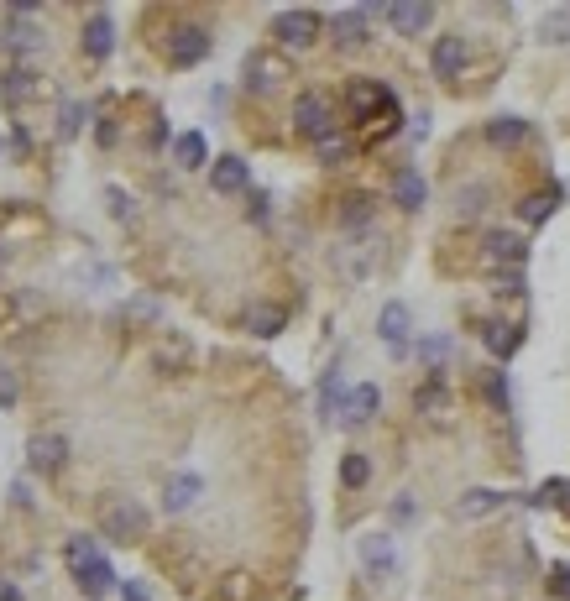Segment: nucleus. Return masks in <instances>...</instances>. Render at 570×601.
<instances>
[{"instance_id":"b1692460","label":"nucleus","mask_w":570,"mask_h":601,"mask_svg":"<svg viewBox=\"0 0 570 601\" xmlns=\"http://www.w3.org/2000/svg\"><path fill=\"white\" fill-rule=\"evenodd\" d=\"M482 340H487V351H492L497 361H508V356L518 351V340H523V330L503 325V319H492V325H482Z\"/></svg>"},{"instance_id":"c9c22d12","label":"nucleus","mask_w":570,"mask_h":601,"mask_svg":"<svg viewBox=\"0 0 570 601\" xmlns=\"http://www.w3.org/2000/svg\"><path fill=\"white\" fill-rule=\"evenodd\" d=\"M565 32H570V6L544 21V42H565Z\"/></svg>"},{"instance_id":"a19ab883","label":"nucleus","mask_w":570,"mask_h":601,"mask_svg":"<svg viewBox=\"0 0 570 601\" xmlns=\"http://www.w3.org/2000/svg\"><path fill=\"white\" fill-rule=\"evenodd\" d=\"M487 398H492L497 408H508V382H503V372H492V377H487Z\"/></svg>"},{"instance_id":"4468645a","label":"nucleus","mask_w":570,"mask_h":601,"mask_svg":"<svg viewBox=\"0 0 570 601\" xmlns=\"http://www.w3.org/2000/svg\"><path fill=\"white\" fill-rule=\"evenodd\" d=\"M523 257H529V241H523L518 230H487V262L523 267Z\"/></svg>"},{"instance_id":"bb28decb","label":"nucleus","mask_w":570,"mask_h":601,"mask_svg":"<svg viewBox=\"0 0 570 601\" xmlns=\"http://www.w3.org/2000/svg\"><path fill=\"white\" fill-rule=\"evenodd\" d=\"M173 163H178V168H204V163H210V147H204L199 131H184V136L173 142Z\"/></svg>"},{"instance_id":"a211bd4d","label":"nucleus","mask_w":570,"mask_h":601,"mask_svg":"<svg viewBox=\"0 0 570 601\" xmlns=\"http://www.w3.org/2000/svg\"><path fill=\"white\" fill-rule=\"evenodd\" d=\"M497 507H503V492H492V487H471L461 502L450 507L455 518L461 523H476V518H487V513H497Z\"/></svg>"},{"instance_id":"2eb2a0df","label":"nucleus","mask_w":570,"mask_h":601,"mask_svg":"<svg viewBox=\"0 0 570 601\" xmlns=\"http://www.w3.org/2000/svg\"><path fill=\"white\" fill-rule=\"evenodd\" d=\"M110 48H116V21H110V11H95L84 21V58H110Z\"/></svg>"},{"instance_id":"7c9ffc66","label":"nucleus","mask_w":570,"mask_h":601,"mask_svg":"<svg viewBox=\"0 0 570 601\" xmlns=\"http://www.w3.org/2000/svg\"><path fill=\"white\" fill-rule=\"evenodd\" d=\"M95 539H84V534H74V539H68L63 544V560H68V570H79V565H89V560H95Z\"/></svg>"},{"instance_id":"39448f33","label":"nucleus","mask_w":570,"mask_h":601,"mask_svg":"<svg viewBox=\"0 0 570 601\" xmlns=\"http://www.w3.org/2000/svg\"><path fill=\"white\" fill-rule=\"evenodd\" d=\"M293 126H299V136H309V142H325V136H335V110L325 95H299V105H293Z\"/></svg>"},{"instance_id":"6e6552de","label":"nucleus","mask_w":570,"mask_h":601,"mask_svg":"<svg viewBox=\"0 0 570 601\" xmlns=\"http://www.w3.org/2000/svg\"><path fill=\"white\" fill-rule=\"evenodd\" d=\"M377 335L387 340V351L393 356H403L408 351V335H414V314H408V304H382V314H377Z\"/></svg>"},{"instance_id":"f03ea898","label":"nucleus","mask_w":570,"mask_h":601,"mask_svg":"<svg viewBox=\"0 0 570 601\" xmlns=\"http://www.w3.org/2000/svg\"><path fill=\"white\" fill-rule=\"evenodd\" d=\"M0 48L16 53V58H27L42 48V32H37V6L32 0H21V6L6 11V21H0Z\"/></svg>"},{"instance_id":"f257e3e1","label":"nucleus","mask_w":570,"mask_h":601,"mask_svg":"<svg viewBox=\"0 0 570 601\" xmlns=\"http://www.w3.org/2000/svg\"><path fill=\"white\" fill-rule=\"evenodd\" d=\"M100 534L110 544H142L152 534V518H147V507L136 502V497H105L100 502Z\"/></svg>"},{"instance_id":"e433bc0d","label":"nucleus","mask_w":570,"mask_h":601,"mask_svg":"<svg viewBox=\"0 0 570 601\" xmlns=\"http://www.w3.org/2000/svg\"><path fill=\"white\" fill-rule=\"evenodd\" d=\"M419 356H424L429 366H440V361L450 356V340H445V335H435V340H424V345H419Z\"/></svg>"},{"instance_id":"58836bf2","label":"nucleus","mask_w":570,"mask_h":601,"mask_svg":"<svg viewBox=\"0 0 570 601\" xmlns=\"http://www.w3.org/2000/svg\"><path fill=\"white\" fill-rule=\"evenodd\" d=\"M550 596L570 601V565H555V570H550Z\"/></svg>"},{"instance_id":"09e8293b","label":"nucleus","mask_w":570,"mask_h":601,"mask_svg":"<svg viewBox=\"0 0 570 601\" xmlns=\"http://www.w3.org/2000/svg\"><path fill=\"white\" fill-rule=\"evenodd\" d=\"M252 220H267V194H252Z\"/></svg>"},{"instance_id":"9d476101","label":"nucleus","mask_w":570,"mask_h":601,"mask_svg":"<svg viewBox=\"0 0 570 601\" xmlns=\"http://www.w3.org/2000/svg\"><path fill=\"white\" fill-rule=\"evenodd\" d=\"M63 460H68V439L63 434H32L27 439V466L32 471H63Z\"/></svg>"},{"instance_id":"37998d69","label":"nucleus","mask_w":570,"mask_h":601,"mask_svg":"<svg viewBox=\"0 0 570 601\" xmlns=\"http://www.w3.org/2000/svg\"><path fill=\"white\" fill-rule=\"evenodd\" d=\"M482 199H487V189H466L461 194V215H476V210H482Z\"/></svg>"},{"instance_id":"79ce46f5","label":"nucleus","mask_w":570,"mask_h":601,"mask_svg":"<svg viewBox=\"0 0 570 601\" xmlns=\"http://www.w3.org/2000/svg\"><path fill=\"white\" fill-rule=\"evenodd\" d=\"M79 121H84V110H79V105H63V126H58V131H63V136H74Z\"/></svg>"},{"instance_id":"cd10ccee","label":"nucleus","mask_w":570,"mask_h":601,"mask_svg":"<svg viewBox=\"0 0 570 601\" xmlns=\"http://www.w3.org/2000/svg\"><path fill=\"white\" fill-rule=\"evenodd\" d=\"M215 601H257V581H252L246 570H231V575L215 586Z\"/></svg>"},{"instance_id":"c756f323","label":"nucleus","mask_w":570,"mask_h":601,"mask_svg":"<svg viewBox=\"0 0 570 601\" xmlns=\"http://www.w3.org/2000/svg\"><path fill=\"white\" fill-rule=\"evenodd\" d=\"M340 481H346L351 492H356V487H367V481H372V466H367V455H346V460H340Z\"/></svg>"},{"instance_id":"393cba45","label":"nucleus","mask_w":570,"mask_h":601,"mask_svg":"<svg viewBox=\"0 0 570 601\" xmlns=\"http://www.w3.org/2000/svg\"><path fill=\"white\" fill-rule=\"evenodd\" d=\"M487 142H492V147H518V142H529V121H518V115H497V121L487 126Z\"/></svg>"},{"instance_id":"412c9836","label":"nucleus","mask_w":570,"mask_h":601,"mask_svg":"<svg viewBox=\"0 0 570 601\" xmlns=\"http://www.w3.org/2000/svg\"><path fill=\"white\" fill-rule=\"evenodd\" d=\"M199 492H204V481L184 471V476H173L163 487V507H168V513H189V507L199 502Z\"/></svg>"},{"instance_id":"f3484780","label":"nucleus","mask_w":570,"mask_h":601,"mask_svg":"<svg viewBox=\"0 0 570 601\" xmlns=\"http://www.w3.org/2000/svg\"><path fill=\"white\" fill-rule=\"evenodd\" d=\"M0 95H6V105H27V100H37V95H42V79H37V68L16 63L11 74H6V84H0Z\"/></svg>"},{"instance_id":"ddd939ff","label":"nucleus","mask_w":570,"mask_h":601,"mask_svg":"<svg viewBox=\"0 0 570 601\" xmlns=\"http://www.w3.org/2000/svg\"><path fill=\"white\" fill-rule=\"evenodd\" d=\"M288 79V58L283 53H252L246 58V89H272Z\"/></svg>"},{"instance_id":"4be33fe9","label":"nucleus","mask_w":570,"mask_h":601,"mask_svg":"<svg viewBox=\"0 0 570 601\" xmlns=\"http://www.w3.org/2000/svg\"><path fill=\"white\" fill-rule=\"evenodd\" d=\"M555 210H560V189H539V194H529V199L518 204V220L523 225H544Z\"/></svg>"},{"instance_id":"7ed1b4c3","label":"nucleus","mask_w":570,"mask_h":601,"mask_svg":"<svg viewBox=\"0 0 570 601\" xmlns=\"http://www.w3.org/2000/svg\"><path fill=\"white\" fill-rule=\"evenodd\" d=\"M319 27H325V16L309 11V6H293V11L272 16V37H278V48H299V53L319 42Z\"/></svg>"},{"instance_id":"a878e982","label":"nucleus","mask_w":570,"mask_h":601,"mask_svg":"<svg viewBox=\"0 0 570 601\" xmlns=\"http://www.w3.org/2000/svg\"><path fill=\"white\" fill-rule=\"evenodd\" d=\"M361 560H367L377 575H387V570L398 565V554H393V539H387V534H367V539H361Z\"/></svg>"},{"instance_id":"1a4fd4ad","label":"nucleus","mask_w":570,"mask_h":601,"mask_svg":"<svg viewBox=\"0 0 570 601\" xmlns=\"http://www.w3.org/2000/svg\"><path fill=\"white\" fill-rule=\"evenodd\" d=\"M377 408H382V392L372 382H361L346 392V403H340V424L346 429H361V424H372L377 419Z\"/></svg>"},{"instance_id":"20e7f679","label":"nucleus","mask_w":570,"mask_h":601,"mask_svg":"<svg viewBox=\"0 0 570 601\" xmlns=\"http://www.w3.org/2000/svg\"><path fill=\"white\" fill-rule=\"evenodd\" d=\"M346 100H351V115H356V121H382V115H393V110H398L393 89L377 84V79H356Z\"/></svg>"},{"instance_id":"5701e85b","label":"nucleus","mask_w":570,"mask_h":601,"mask_svg":"<svg viewBox=\"0 0 570 601\" xmlns=\"http://www.w3.org/2000/svg\"><path fill=\"white\" fill-rule=\"evenodd\" d=\"M283 325H288V314H283L278 304H257L252 314H246V330H252L257 340H272V335H283Z\"/></svg>"},{"instance_id":"9b49d317","label":"nucleus","mask_w":570,"mask_h":601,"mask_svg":"<svg viewBox=\"0 0 570 601\" xmlns=\"http://www.w3.org/2000/svg\"><path fill=\"white\" fill-rule=\"evenodd\" d=\"M429 21H435V6H424V0H398V6H387V27L398 37H419Z\"/></svg>"},{"instance_id":"4c0bfd02","label":"nucleus","mask_w":570,"mask_h":601,"mask_svg":"<svg viewBox=\"0 0 570 601\" xmlns=\"http://www.w3.org/2000/svg\"><path fill=\"white\" fill-rule=\"evenodd\" d=\"M105 199H110V215H116V220H131V215H136L131 199H126V189H105Z\"/></svg>"},{"instance_id":"aec40b11","label":"nucleus","mask_w":570,"mask_h":601,"mask_svg":"<svg viewBox=\"0 0 570 601\" xmlns=\"http://www.w3.org/2000/svg\"><path fill=\"white\" fill-rule=\"evenodd\" d=\"M424 199H429V183L414 168H398L393 173V204H403V210H424Z\"/></svg>"},{"instance_id":"c03bdc74","label":"nucleus","mask_w":570,"mask_h":601,"mask_svg":"<svg viewBox=\"0 0 570 601\" xmlns=\"http://www.w3.org/2000/svg\"><path fill=\"white\" fill-rule=\"evenodd\" d=\"M121 601H152L142 581H121Z\"/></svg>"},{"instance_id":"6ab92c4d","label":"nucleus","mask_w":570,"mask_h":601,"mask_svg":"<svg viewBox=\"0 0 570 601\" xmlns=\"http://www.w3.org/2000/svg\"><path fill=\"white\" fill-rule=\"evenodd\" d=\"M367 21H372V6L340 11L335 16V42H340V48H361V42H367Z\"/></svg>"},{"instance_id":"f704fd0d","label":"nucleus","mask_w":570,"mask_h":601,"mask_svg":"<svg viewBox=\"0 0 570 601\" xmlns=\"http://www.w3.org/2000/svg\"><path fill=\"white\" fill-rule=\"evenodd\" d=\"M534 502H539V507H565V502H570V481H544Z\"/></svg>"},{"instance_id":"c85d7f7f","label":"nucleus","mask_w":570,"mask_h":601,"mask_svg":"<svg viewBox=\"0 0 570 601\" xmlns=\"http://www.w3.org/2000/svg\"><path fill=\"white\" fill-rule=\"evenodd\" d=\"M340 403H346V392H340V366H335V372H325V382H319V413H325V419H340Z\"/></svg>"},{"instance_id":"de8ad7c7","label":"nucleus","mask_w":570,"mask_h":601,"mask_svg":"<svg viewBox=\"0 0 570 601\" xmlns=\"http://www.w3.org/2000/svg\"><path fill=\"white\" fill-rule=\"evenodd\" d=\"M0 601H21V586L16 581H0Z\"/></svg>"},{"instance_id":"49530a36","label":"nucleus","mask_w":570,"mask_h":601,"mask_svg":"<svg viewBox=\"0 0 570 601\" xmlns=\"http://www.w3.org/2000/svg\"><path fill=\"white\" fill-rule=\"evenodd\" d=\"M0 398L16 403V377H11V372H0Z\"/></svg>"},{"instance_id":"dca6fc26","label":"nucleus","mask_w":570,"mask_h":601,"mask_svg":"<svg viewBox=\"0 0 570 601\" xmlns=\"http://www.w3.org/2000/svg\"><path fill=\"white\" fill-rule=\"evenodd\" d=\"M246 183H252V168H246L241 157H215V168H210L215 194H246Z\"/></svg>"},{"instance_id":"2f4dec72","label":"nucleus","mask_w":570,"mask_h":601,"mask_svg":"<svg viewBox=\"0 0 570 601\" xmlns=\"http://www.w3.org/2000/svg\"><path fill=\"white\" fill-rule=\"evenodd\" d=\"M414 403H419V413H445V408H450V392H445L440 382H424Z\"/></svg>"},{"instance_id":"f8f14e48","label":"nucleus","mask_w":570,"mask_h":601,"mask_svg":"<svg viewBox=\"0 0 570 601\" xmlns=\"http://www.w3.org/2000/svg\"><path fill=\"white\" fill-rule=\"evenodd\" d=\"M74 575H79V591H84L89 601H100V596H110V591H121V581H116V570H110L105 554H95V560L79 565Z\"/></svg>"},{"instance_id":"ea45409f","label":"nucleus","mask_w":570,"mask_h":601,"mask_svg":"<svg viewBox=\"0 0 570 601\" xmlns=\"http://www.w3.org/2000/svg\"><path fill=\"white\" fill-rule=\"evenodd\" d=\"M497 293H523V267H508V272H497Z\"/></svg>"},{"instance_id":"0eeeda50","label":"nucleus","mask_w":570,"mask_h":601,"mask_svg":"<svg viewBox=\"0 0 570 601\" xmlns=\"http://www.w3.org/2000/svg\"><path fill=\"white\" fill-rule=\"evenodd\" d=\"M466 63H471V42H466L461 32L435 37V53H429V68H435V79H455Z\"/></svg>"},{"instance_id":"423d86ee","label":"nucleus","mask_w":570,"mask_h":601,"mask_svg":"<svg viewBox=\"0 0 570 601\" xmlns=\"http://www.w3.org/2000/svg\"><path fill=\"white\" fill-rule=\"evenodd\" d=\"M210 58V32L204 27H173V37H168V63L173 68H194V63H204Z\"/></svg>"},{"instance_id":"473e14b6","label":"nucleus","mask_w":570,"mask_h":601,"mask_svg":"<svg viewBox=\"0 0 570 601\" xmlns=\"http://www.w3.org/2000/svg\"><path fill=\"white\" fill-rule=\"evenodd\" d=\"M372 220V199L367 194H351L346 210H340V225H367Z\"/></svg>"},{"instance_id":"72a5a7b5","label":"nucleus","mask_w":570,"mask_h":601,"mask_svg":"<svg viewBox=\"0 0 570 601\" xmlns=\"http://www.w3.org/2000/svg\"><path fill=\"white\" fill-rule=\"evenodd\" d=\"M319 147V163H346V157H351V142H346V136H325V142H314Z\"/></svg>"},{"instance_id":"a18cd8bd","label":"nucleus","mask_w":570,"mask_h":601,"mask_svg":"<svg viewBox=\"0 0 570 601\" xmlns=\"http://www.w3.org/2000/svg\"><path fill=\"white\" fill-rule=\"evenodd\" d=\"M95 136H100V147H110V142H116V121H110V115H100V131H95Z\"/></svg>"}]
</instances>
